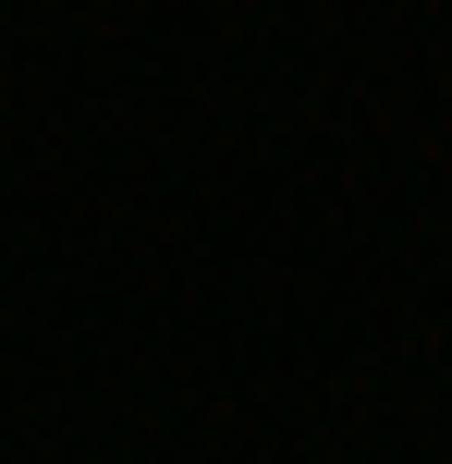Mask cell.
Wrapping results in <instances>:
<instances>
[{"label": "cell", "mask_w": 452, "mask_h": 464, "mask_svg": "<svg viewBox=\"0 0 452 464\" xmlns=\"http://www.w3.org/2000/svg\"><path fill=\"white\" fill-rule=\"evenodd\" d=\"M0 24H13V0H0Z\"/></svg>", "instance_id": "cell-1"}]
</instances>
